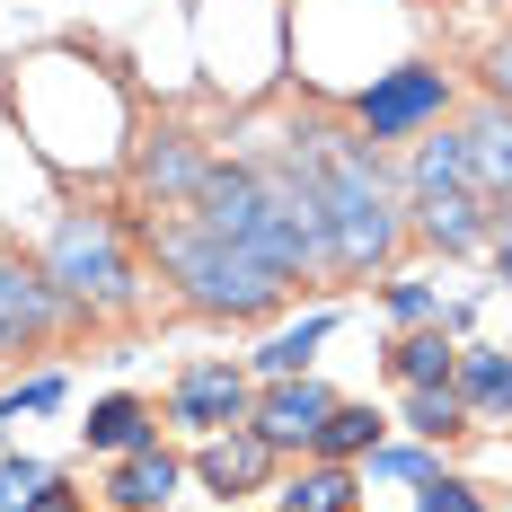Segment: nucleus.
Masks as SVG:
<instances>
[{
	"label": "nucleus",
	"instance_id": "8",
	"mask_svg": "<svg viewBox=\"0 0 512 512\" xmlns=\"http://www.w3.org/2000/svg\"><path fill=\"white\" fill-rule=\"evenodd\" d=\"M204 486L212 495H256L265 477H274V442L256 433V424H230V433H204Z\"/></svg>",
	"mask_w": 512,
	"mask_h": 512
},
{
	"label": "nucleus",
	"instance_id": "25",
	"mask_svg": "<svg viewBox=\"0 0 512 512\" xmlns=\"http://www.w3.org/2000/svg\"><path fill=\"white\" fill-rule=\"evenodd\" d=\"M18 512H89V504H80V495H71L62 477H45V486H36V495H27Z\"/></svg>",
	"mask_w": 512,
	"mask_h": 512
},
{
	"label": "nucleus",
	"instance_id": "14",
	"mask_svg": "<svg viewBox=\"0 0 512 512\" xmlns=\"http://www.w3.org/2000/svg\"><path fill=\"white\" fill-rule=\"evenodd\" d=\"M327 336H336V318L318 309V318H301V327L265 336V345H256V371H265V380H292V371H309V354H318Z\"/></svg>",
	"mask_w": 512,
	"mask_h": 512
},
{
	"label": "nucleus",
	"instance_id": "20",
	"mask_svg": "<svg viewBox=\"0 0 512 512\" xmlns=\"http://www.w3.org/2000/svg\"><path fill=\"white\" fill-rule=\"evenodd\" d=\"M371 477H407V486H424V477H442V468H433V451H415V442H380V451H371Z\"/></svg>",
	"mask_w": 512,
	"mask_h": 512
},
{
	"label": "nucleus",
	"instance_id": "21",
	"mask_svg": "<svg viewBox=\"0 0 512 512\" xmlns=\"http://www.w3.org/2000/svg\"><path fill=\"white\" fill-rule=\"evenodd\" d=\"M415 512H486V504H477V486H468V477H424Z\"/></svg>",
	"mask_w": 512,
	"mask_h": 512
},
{
	"label": "nucleus",
	"instance_id": "12",
	"mask_svg": "<svg viewBox=\"0 0 512 512\" xmlns=\"http://www.w3.org/2000/svg\"><path fill=\"white\" fill-rule=\"evenodd\" d=\"M106 495H115V512H159L177 495V460L168 451H124L115 477H106Z\"/></svg>",
	"mask_w": 512,
	"mask_h": 512
},
{
	"label": "nucleus",
	"instance_id": "9",
	"mask_svg": "<svg viewBox=\"0 0 512 512\" xmlns=\"http://www.w3.org/2000/svg\"><path fill=\"white\" fill-rule=\"evenodd\" d=\"M204 177H212V159L195 151L186 133H159V142H142V159H133V186L159 195V212H168V204H195Z\"/></svg>",
	"mask_w": 512,
	"mask_h": 512
},
{
	"label": "nucleus",
	"instance_id": "5",
	"mask_svg": "<svg viewBox=\"0 0 512 512\" xmlns=\"http://www.w3.org/2000/svg\"><path fill=\"white\" fill-rule=\"evenodd\" d=\"M442 106H451V80L424 71V62H398V71H380L354 98V124H362V142H407V133H424V124L442 115Z\"/></svg>",
	"mask_w": 512,
	"mask_h": 512
},
{
	"label": "nucleus",
	"instance_id": "16",
	"mask_svg": "<svg viewBox=\"0 0 512 512\" xmlns=\"http://www.w3.org/2000/svg\"><path fill=\"white\" fill-rule=\"evenodd\" d=\"M380 433H389V424H380L371 407H336L327 424H318L309 451H318V460H362V451H380Z\"/></svg>",
	"mask_w": 512,
	"mask_h": 512
},
{
	"label": "nucleus",
	"instance_id": "24",
	"mask_svg": "<svg viewBox=\"0 0 512 512\" xmlns=\"http://www.w3.org/2000/svg\"><path fill=\"white\" fill-rule=\"evenodd\" d=\"M18 407H62V380H27V389H9V398H0V415H18Z\"/></svg>",
	"mask_w": 512,
	"mask_h": 512
},
{
	"label": "nucleus",
	"instance_id": "10",
	"mask_svg": "<svg viewBox=\"0 0 512 512\" xmlns=\"http://www.w3.org/2000/svg\"><path fill=\"white\" fill-rule=\"evenodd\" d=\"M177 424H195V433L248 424V380H239L230 362H195V371L177 380Z\"/></svg>",
	"mask_w": 512,
	"mask_h": 512
},
{
	"label": "nucleus",
	"instance_id": "18",
	"mask_svg": "<svg viewBox=\"0 0 512 512\" xmlns=\"http://www.w3.org/2000/svg\"><path fill=\"white\" fill-rule=\"evenodd\" d=\"M407 424L424 433V442H451V433H468V398L451 389V380H433V389H407Z\"/></svg>",
	"mask_w": 512,
	"mask_h": 512
},
{
	"label": "nucleus",
	"instance_id": "17",
	"mask_svg": "<svg viewBox=\"0 0 512 512\" xmlns=\"http://www.w3.org/2000/svg\"><path fill=\"white\" fill-rule=\"evenodd\" d=\"M283 512H354V468L327 460V468H309V477H292L283 486Z\"/></svg>",
	"mask_w": 512,
	"mask_h": 512
},
{
	"label": "nucleus",
	"instance_id": "19",
	"mask_svg": "<svg viewBox=\"0 0 512 512\" xmlns=\"http://www.w3.org/2000/svg\"><path fill=\"white\" fill-rule=\"evenodd\" d=\"M451 371H460V345H451V336H407V345H398V380H407V389H433V380H451Z\"/></svg>",
	"mask_w": 512,
	"mask_h": 512
},
{
	"label": "nucleus",
	"instance_id": "13",
	"mask_svg": "<svg viewBox=\"0 0 512 512\" xmlns=\"http://www.w3.org/2000/svg\"><path fill=\"white\" fill-rule=\"evenodd\" d=\"M460 398H468V424L512 415V362H504V354H468V362H460Z\"/></svg>",
	"mask_w": 512,
	"mask_h": 512
},
{
	"label": "nucleus",
	"instance_id": "3",
	"mask_svg": "<svg viewBox=\"0 0 512 512\" xmlns=\"http://www.w3.org/2000/svg\"><path fill=\"white\" fill-rule=\"evenodd\" d=\"M407 204H415V230L433 239L442 256H468V248H486V195L468 186V159H460V133L442 142H424L407 168Z\"/></svg>",
	"mask_w": 512,
	"mask_h": 512
},
{
	"label": "nucleus",
	"instance_id": "1",
	"mask_svg": "<svg viewBox=\"0 0 512 512\" xmlns=\"http://www.w3.org/2000/svg\"><path fill=\"white\" fill-rule=\"evenodd\" d=\"M301 151H309V168H318V195H327L336 274L389 265L398 239H407V212H398V186H389V168L371 159V142H354V133H301Z\"/></svg>",
	"mask_w": 512,
	"mask_h": 512
},
{
	"label": "nucleus",
	"instance_id": "26",
	"mask_svg": "<svg viewBox=\"0 0 512 512\" xmlns=\"http://www.w3.org/2000/svg\"><path fill=\"white\" fill-rule=\"evenodd\" d=\"M495 98L512 106V36H504V45H495Z\"/></svg>",
	"mask_w": 512,
	"mask_h": 512
},
{
	"label": "nucleus",
	"instance_id": "6",
	"mask_svg": "<svg viewBox=\"0 0 512 512\" xmlns=\"http://www.w3.org/2000/svg\"><path fill=\"white\" fill-rule=\"evenodd\" d=\"M62 327V292H53V274H27V265H9L0 256V354H18V345H36Z\"/></svg>",
	"mask_w": 512,
	"mask_h": 512
},
{
	"label": "nucleus",
	"instance_id": "23",
	"mask_svg": "<svg viewBox=\"0 0 512 512\" xmlns=\"http://www.w3.org/2000/svg\"><path fill=\"white\" fill-rule=\"evenodd\" d=\"M389 318L424 327V318H433V283H389Z\"/></svg>",
	"mask_w": 512,
	"mask_h": 512
},
{
	"label": "nucleus",
	"instance_id": "4",
	"mask_svg": "<svg viewBox=\"0 0 512 512\" xmlns=\"http://www.w3.org/2000/svg\"><path fill=\"white\" fill-rule=\"evenodd\" d=\"M45 274H53V292L80 301V309H124L133 301V265H124V239H115L106 212H62L53 221Z\"/></svg>",
	"mask_w": 512,
	"mask_h": 512
},
{
	"label": "nucleus",
	"instance_id": "7",
	"mask_svg": "<svg viewBox=\"0 0 512 512\" xmlns=\"http://www.w3.org/2000/svg\"><path fill=\"white\" fill-rule=\"evenodd\" d=\"M460 159H468V186L486 195V204H512V106H477L460 133Z\"/></svg>",
	"mask_w": 512,
	"mask_h": 512
},
{
	"label": "nucleus",
	"instance_id": "27",
	"mask_svg": "<svg viewBox=\"0 0 512 512\" xmlns=\"http://www.w3.org/2000/svg\"><path fill=\"white\" fill-rule=\"evenodd\" d=\"M495 265H504V283H512V239H504V248H495Z\"/></svg>",
	"mask_w": 512,
	"mask_h": 512
},
{
	"label": "nucleus",
	"instance_id": "15",
	"mask_svg": "<svg viewBox=\"0 0 512 512\" xmlns=\"http://www.w3.org/2000/svg\"><path fill=\"white\" fill-rule=\"evenodd\" d=\"M89 451H151V407L142 398H106V407H89Z\"/></svg>",
	"mask_w": 512,
	"mask_h": 512
},
{
	"label": "nucleus",
	"instance_id": "22",
	"mask_svg": "<svg viewBox=\"0 0 512 512\" xmlns=\"http://www.w3.org/2000/svg\"><path fill=\"white\" fill-rule=\"evenodd\" d=\"M45 477H53L45 460H0V512H18L36 486H45Z\"/></svg>",
	"mask_w": 512,
	"mask_h": 512
},
{
	"label": "nucleus",
	"instance_id": "2",
	"mask_svg": "<svg viewBox=\"0 0 512 512\" xmlns=\"http://www.w3.org/2000/svg\"><path fill=\"white\" fill-rule=\"evenodd\" d=\"M151 248H159V265H168V283L204 309V318H265V309L292 292V274H283L274 256L239 248V239H212L195 212H159Z\"/></svg>",
	"mask_w": 512,
	"mask_h": 512
},
{
	"label": "nucleus",
	"instance_id": "11",
	"mask_svg": "<svg viewBox=\"0 0 512 512\" xmlns=\"http://www.w3.org/2000/svg\"><path fill=\"white\" fill-rule=\"evenodd\" d=\"M327 415H336V398H327L318 380H301V371H292V380H274V389H265L256 433H265L274 451H301V442H318V424H327Z\"/></svg>",
	"mask_w": 512,
	"mask_h": 512
}]
</instances>
